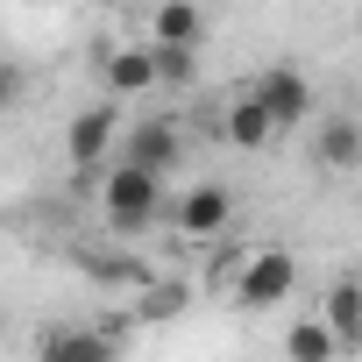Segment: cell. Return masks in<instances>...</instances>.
I'll list each match as a JSON object with an SVG mask.
<instances>
[{
	"label": "cell",
	"mask_w": 362,
	"mask_h": 362,
	"mask_svg": "<svg viewBox=\"0 0 362 362\" xmlns=\"http://www.w3.org/2000/svg\"><path fill=\"white\" fill-rule=\"evenodd\" d=\"M36 355H43V362H107V355H121V334H100V327H57V334L36 341Z\"/></svg>",
	"instance_id": "8"
},
{
	"label": "cell",
	"mask_w": 362,
	"mask_h": 362,
	"mask_svg": "<svg viewBox=\"0 0 362 362\" xmlns=\"http://www.w3.org/2000/svg\"><path fill=\"white\" fill-rule=\"evenodd\" d=\"M291 291H298V256H291L284 242H263V249H249V256H242L235 305H249V313H270V305H284Z\"/></svg>",
	"instance_id": "2"
},
{
	"label": "cell",
	"mask_w": 362,
	"mask_h": 362,
	"mask_svg": "<svg viewBox=\"0 0 362 362\" xmlns=\"http://www.w3.org/2000/svg\"><path fill=\"white\" fill-rule=\"evenodd\" d=\"M114 135H121V114H114V107H86V114H71V128H64V156H71V170H93V163L114 149Z\"/></svg>",
	"instance_id": "5"
},
{
	"label": "cell",
	"mask_w": 362,
	"mask_h": 362,
	"mask_svg": "<svg viewBox=\"0 0 362 362\" xmlns=\"http://www.w3.org/2000/svg\"><path fill=\"white\" fill-rule=\"evenodd\" d=\"M177 121H142V128H128V156L135 163H149V170H170L177 163Z\"/></svg>",
	"instance_id": "13"
},
{
	"label": "cell",
	"mask_w": 362,
	"mask_h": 362,
	"mask_svg": "<svg viewBox=\"0 0 362 362\" xmlns=\"http://www.w3.org/2000/svg\"><path fill=\"white\" fill-rule=\"evenodd\" d=\"M107 86L128 100V93H149L156 86V43H128V50H107Z\"/></svg>",
	"instance_id": "10"
},
{
	"label": "cell",
	"mask_w": 362,
	"mask_h": 362,
	"mask_svg": "<svg viewBox=\"0 0 362 362\" xmlns=\"http://www.w3.org/2000/svg\"><path fill=\"white\" fill-rule=\"evenodd\" d=\"M221 142H235V149H263V142H277V121H270V107H263L256 86H249L242 100H228V114H221Z\"/></svg>",
	"instance_id": "7"
},
{
	"label": "cell",
	"mask_w": 362,
	"mask_h": 362,
	"mask_svg": "<svg viewBox=\"0 0 362 362\" xmlns=\"http://www.w3.org/2000/svg\"><path fill=\"white\" fill-rule=\"evenodd\" d=\"M206 0H156L149 8V43H185V50H206Z\"/></svg>",
	"instance_id": "6"
},
{
	"label": "cell",
	"mask_w": 362,
	"mask_h": 362,
	"mask_svg": "<svg viewBox=\"0 0 362 362\" xmlns=\"http://www.w3.org/2000/svg\"><path fill=\"white\" fill-rule=\"evenodd\" d=\"M320 313L334 320L341 348L355 355V348H362V277H334V284H327V298H320Z\"/></svg>",
	"instance_id": "12"
},
{
	"label": "cell",
	"mask_w": 362,
	"mask_h": 362,
	"mask_svg": "<svg viewBox=\"0 0 362 362\" xmlns=\"http://www.w3.org/2000/svg\"><path fill=\"white\" fill-rule=\"evenodd\" d=\"M192 71H199V50H185V43H156V86H192Z\"/></svg>",
	"instance_id": "14"
},
{
	"label": "cell",
	"mask_w": 362,
	"mask_h": 362,
	"mask_svg": "<svg viewBox=\"0 0 362 362\" xmlns=\"http://www.w3.org/2000/svg\"><path fill=\"white\" fill-rule=\"evenodd\" d=\"M15 100H22V71H15V64H8V57H0V114H8V107H15Z\"/></svg>",
	"instance_id": "15"
},
{
	"label": "cell",
	"mask_w": 362,
	"mask_h": 362,
	"mask_svg": "<svg viewBox=\"0 0 362 362\" xmlns=\"http://www.w3.org/2000/svg\"><path fill=\"white\" fill-rule=\"evenodd\" d=\"M177 235H185V242H221L228 228H235V185H221V177H214V185H192L185 199H177Z\"/></svg>",
	"instance_id": "3"
},
{
	"label": "cell",
	"mask_w": 362,
	"mask_h": 362,
	"mask_svg": "<svg viewBox=\"0 0 362 362\" xmlns=\"http://www.w3.org/2000/svg\"><path fill=\"white\" fill-rule=\"evenodd\" d=\"M313 156H320V170H362V121H355V114H334V121H320V135H313Z\"/></svg>",
	"instance_id": "9"
},
{
	"label": "cell",
	"mask_w": 362,
	"mask_h": 362,
	"mask_svg": "<svg viewBox=\"0 0 362 362\" xmlns=\"http://www.w3.org/2000/svg\"><path fill=\"white\" fill-rule=\"evenodd\" d=\"M163 177H170V170H149V163H135V156L107 177L100 214H107V228H114V235H128V242H135V235H149V228H156V214H163Z\"/></svg>",
	"instance_id": "1"
},
{
	"label": "cell",
	"mask_w": 362,
	"mask_h": 362,
	"mask_svg": "<svg viewBox=\"0 0 362 362\" xmlns=\"http://www.w3.org/2000/svg\"><path fill=\"white\" fill-rule=\"evenodd\" d=\"M284 355H291V362H334V355H348V348H341V334H334L327 313H305V320H291Z\"/></svg>",
	"instance_id": "11"
},
{
	"label": "cell",
	"mask_w": 362,
	"mask_h": 362,
	"mask_svg": "<svg viewBox=\"0 0 362 362\" xmlns=\"http://www.w3.org/2000/svg\"><path fill=\"white\" fill-rule=\"evenodd\" d=\"M256 93H263V107H270L277 135L313 121V86H305V71H298V64H270V71L256 78Z\"/></svg>",
	"instance_id": "4"
}]
</instances>
